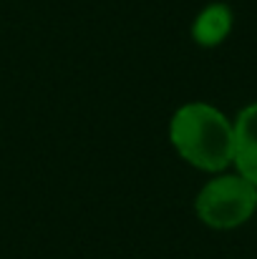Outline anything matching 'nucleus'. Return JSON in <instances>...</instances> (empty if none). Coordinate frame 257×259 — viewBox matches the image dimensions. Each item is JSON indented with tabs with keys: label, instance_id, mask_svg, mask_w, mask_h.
<instances>
[{
	"label": "nucleus",
	"instance_id": "1",
	"mask_svg": "<svg viewBox=\"0 0 257 259\" xmlns=\"http://www.w3.org/2000/svg\"><path fill=\"white\" fill-rule=\"evenodd\" d=\"M169 144L181 161L199 171H227L235 156V123L222 108L189 101L171 113Z\"/></svg>",
	"mask_w": 257,
	"mask_h": 259
},
{
	"label": "nucleus",
	"instance_id": "2",
	"mask_svg": "<svg viewBox=\"0 0 257 259\" xmlns=\"http://www.w3.org/2000/svg\"><path fill=\"white\" fill-rule=\"evenodd\" d=\"M257 211V186L235 169L212 174L194 196L197 219L217 232L247 224Z\"/></svg>",
	"mask_w": 257,
	"mask_h": 259
},
{
	"label": "nucleus",
	"instance_id": "3",
	"mask_svg": "<svg viewBox=\"0 0 257 259\" xmlns=\"http://www.w3.org/2000/svg\"><path fill=\"white\" fill-rule=\"evenodd\" d=\"M235 156L232 169L257 186V101L245 106L235 118Z\"/></svg>",
	"mask_w": 257,
	"mask_h": 259
},
{
	"label": "nucleus",
	"instance_id": "4",
	"mask_svg": "<svg viewBox=\"0 0 257 259\" xmlns=\"http://www.w3.org/2000/svg\"><path fill=\"white\" fill-rule=\"evenodd\" d=\"M232 25H235L232 8L225 3H209L192 20V40L202 48H217L230 38Z\"/></svg>",
	"mask_w": 257,
	"mask_h": 259
}]
</instances>
